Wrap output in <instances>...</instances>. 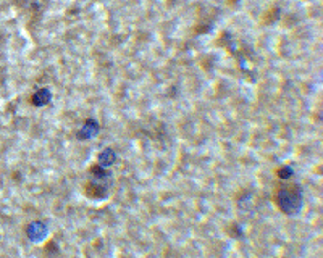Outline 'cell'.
Returning <instances> with one entry per match:
<instances>
[{"label": "cell", "instance_id": "1", "mask_svg": "<svg viewBox=\"0 0 323 258\" xmlns=\"http://www.w3.org/2000/svg\"><path fill=\"white\" fill-rule=\"evenodd\" d=\"M272 200L280 212L286 217H296L304 207V192L298 182L280 181L273 189Z\"/></svg>", "mask_w": 323, "mask_h": 258}, {"label": "cell", "instance_id": "4", "mask_svg": "<svg viewBox=\"0 0 323 258\" xmlns=\"http://www.w3.org/2000/svg\"><path fill=\"white\" fill-rule=\"evenodd\" d=\"M275 175L278 176L280 181H289L291 176H293V168L291 166H280L275 170Z\"/></svg>", "mask_w": 323, "mask_h": 258}, {"label": "cell", "instance_id": "3", "mask_svg": "<svg viewBox=\"0 0 323 258\" xmlns=\"http://www.w3.org/2000/svg\"><path fill=\"white\" fill-rule=\"evenodd\" d=\"M50 92L49 89H39V91H36L33 94V97H31V102H33L34 105H38V107H41V105H45L47 102L50 100Z\"/></svg>", "mask_w": 323, "mask_h": 258}, {"label": "cell", "instance_id": "2", "mask_svg": "<svg viewBox=\"0 0 323 258\" xmlns=\"http://www.w3.org/2000/svg\"><path fill=\"white\" fill-rule=\"evenodd\" d=\"M89 181L84 186V196L91 200H104L108 196V179L110 171L100 165H92L89 170Z\"/></svg>", "mask_w": 323, "mask_h": 258}]
</instances>
